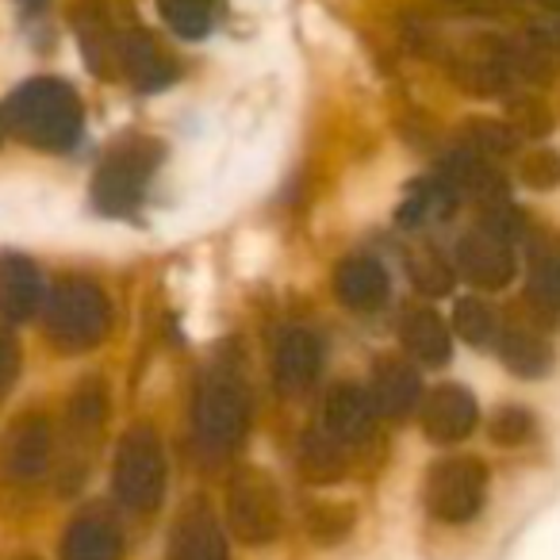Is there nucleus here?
Here are the masks:
<instances>
[{
  "instance_id": "1",
  "label": "nucleus",
  "mask_w": 560,
  "mask_h": 560,
  "mask_svg": "<svg viewBox=\"0 0 560 560\" xmlns=\"http://www.w3.org/2000/svg\"><path fill=\"white\" fill-rule=\"evenodd\" d=\"M0 119L24 147L62 154L81 142L85 131V104L78 89L62 78H32L16 85L0 108Z\"/></svg>"
},
{
  "instance_id": "2",
  "label": "nucleus",
  "mask_w": 560,
  "mask_h": 560,
  "mask_svg": "<svg viewBox=\"0 0 560 560\" xmlns=\"http://www.w3.org/2000/svg\"><path fill=\"white\" fill-rule=\"evenodd\" d=\"M47 338L62 353H89L108 338L112 330V300L108 292L89 277H66L47 300Z\"/></svg>"
},
{
  "instance_id": "3",
  "label": "nucleus",
  "mask_w": 560,
  "mask_h": 560,
  "mask_svg": "<svg viewBox=\"0 0 560 560\" xmlns=\"http://www.w3.org/2000/svg\"><path fill=\"white\" fill-rule=\"evenodd\" d=\"M165 147L150 135H127L101 158L93 177V208L101 215H127L142 203Z\"/></svg>"
},
{
  "instance_id": "4",
  "label": "nucleus",
  "mask_w": 560,
  "mask_h": 560,
  "mask_svg": "<svg viewBox=\"0 0 560 560\" xmlns=\"http://www.w3.org/2000/svg\"><path fill=\"white\" fill-rule=\"evenodd\" d=\"M112 491L116 503L131 514H150L165 499V453L154 427L139 422L119 438L116 460H112Z\"/></svg>"
},
{
  "instance_id": "5",
  "label": "nucleus",
  "mask_w": 560,
  "mask_h": 560,
  "mask_svg": "<svg viewBox=\"0 0 560 560\" xmlns=\"http://www.w3.org/2000/svg\"><path fill=\"white\" fill-rule=\"evenodd\" d=\"M488 483V465L480 457H472V453H457V457L430 465L427 483H422V503L438 522L460 526V522H472L483 511Z\"/></svg>"
},
{
  "instance_id": "6",
  "label": "nucleus",
  "mask_w": 560,
  "mask_h": 560,
  "mask_svg": "<svg viewBox=\"0 0 560 560\" xmlns=\"http://www.w3.org/2000/svg\"><path fill=\"white\" fill-rule=\"evenodd\" d=\"M135 27L139 24L119 0H78L73 9V32H78L85 66L104 81H119V62Z\"/></svg>"
},
{
  "instance_id": "7",
  "label": "nucleus",
  "mask_w": 560,
  "mask_h": 560,
  "mask_svg": "<svg viewBox=\"0 0 560 560\" xmlns=\"http://www.w3.org/2000/svg\"><path fill=\"white\" fill-rule=\"evenodd\" d=\"M226 522L242 545H269L284 529L280 488L261 468H242L226 483Z\"/></svg>"
},
{
  "instance_id": "8",
  "label": "nucleus",
  "mask_w": 560,
  "mask_h": 560,
  "mask_svg": "<svg viewBox=\"0 0 560 560\" xmlns=\"http://www.w3.org/2000/svg\"><path fill=\"white\" fill-rule=\"evenodd\" d=\"M249 422V404L242 388L226 376H208L200 381L192 396V430L196 442L211 453H231L242 442Z\"/></svg>"
},
{
  "instance_id": "9",
  "label": "nucleus",
  "mask_w": 560,
  "mask_h": 560,
  "mask_svg": "<svg viewBox=\"0 0 560 560\" xmlns=\"http://www.w3.org/2000/svg\"><path fill=\"white\" fill-rule=\"evenodd\" d=\"M55 460V427L43 415H20L0 445V476L12 483H32Z\"/></svg>"
},
{
  "instance_id": "10",
  "label": "nucleus",
  "mask_w": 560,
  "mask_h": 560,
  "mask_svg": "<svg viewBox=\"0 0 560 560\" xmlns=\"http://www.w3.org/2000/svg\"><path fill=\"white\" fill-rule=\"evenodd\" d=\"M457 272L472 284V289H483V292H499L506 289L514 280V272H518V257H514V242L499 238V234L483 231V226H476V231L460 234L457 242Z\"/></svg>"
},
{
  "instance_id": "11",
  "label": "nucleus",
  "mask_w": 560,
  "mask_h": 560,
  "mask_svg": "<svg viewBox=\"0 0 560 560\" xmlns=\"http://www.w3.org/2000/svg\"><path fill=\"white\" fill-rule=\"evenodd\" d=\"M480 422V404L465 384H438L422 396L419 427L434 445H457Z\"/></svg>"
},
{
  "instance_id": "12",
  "label": "nucleus",
  "mask_w": 560,
  "mask_h": 560,
  "mask_svg": "<svg viewBox=\"0 0 560 560\" xmlns=\"http://www.w3.org/2000/svg\"><path fill=\"white\" fill-rule=\"evenodd\" d=\"M104 419H108V388H104L101 376H85V381L73 388L70 404H66V442H70V476L73 488L81 480V465L85 457L81 453L93 450V442L101 438Z\"/></svg>"
},
{
  "instance_id": "13",
  "label": "nucleus",
  "mask_w": 560,
  "mask_h": 560,
  "mask_svg": "<svg viewBox=\"0 0 560 560\" xmlns=\"http://www.w3.org/2000/svg\"><path fill=\"white\" fill-rule=\"evenodd\" d=\"M330 284H335L338 304H346L350 312H376V307L388 300V289H392L388 269H384L381 257H373V254H346L342 261H338Z\"/></svg>"
},
{
  "instance_id": "14",
  "label": "nucleus",
  "mask_w": 560,
  "mask_h": 560,
  "mask_svg": "<svg viewBox=\"0 0 560 560\" xmlns=\"http://www.w3.org/2000/svg\"><path fill=\"white\" fill-rule=\"evenodd\" d=\"M323 373V342L312 330L296 327L280 338L277 358H272V376H277L280 396H304L315 388Z\"/></svg>"
},
{
  "instance_id": "15",
  "label": "nucleus",
  "mask_w": 560,
  "mask_h": 560,
  "mask_svg": "<svg viewBox=\"0 0 560 560\" xmlns=\"http://www.w3.org/2000/svg\"><path fill=\"white\" fill-rule=\"evenodd\" d=\"M43 272L27 254H0V315L9 323H27L43 307Z\"/></svg>"
},
{
  "instance_id": "16",
  "label": "nucleus",
  "mask_w": 560,
  "mask_h": 560,
  "mask_svg": "<svg viewBox=\"0 0 560 560\" xmlns=\"http://www.w3.org/2000/svg\"><path fill=\"white\" fill-rule=\"evenodd\" d=\"M62 560H124V534L112 511L85 506L78 518L66 526Z\"/></svg>"
},
{
  "instance_id": "17",
  "label": "nucleus",
  "mask_w": 560,
  "mask_h": 560,
  "mask_svg": "<svg viewBox=\"0 0 560 560\" xmlns=\"http://www.w3.org/2000/svg\"><path fill=\"white\" fill-rule=\"evenodd\" d=\"M373 404H376V415L384 419H407L411 411H419L422 404V376L411 361L404 358H381L373 365Z\"/></svg>"
},
{
  "instance_id": "18",
  "label": "nucleus",
  "mask_w": 560,
  "mask_h": 560,
  "mask_svg": "<svg viewBox=\"0 0 560 560\" xmlns=\"http://www.w3.org/2000/svg\"><path fill=\"white\" fill-rule=\"evenodd\" d=\"M119 78L135 85L139 93H162L165 85L177 81V62L158 47V39L147 27H135L131 39L124 47V62H119Z\"/></svg>"
},
{
  "instance_id": "19",
  "label": "nucleus",
  "mask_w": 560,
  "mask_h": 560,
  "mask_svg": "<svg viewBox=\"0 0 560 560\" xmlns=\"http://www.w3.org/2000/svg\"><path fill=\"white\" fill-rule=\"evenodd\" d=\"M373 419H376V404L369 388H361V384H338V388H330L323 430H327L335 442H342V445L365 442V438L373 434Z\"/></svg>"
},
{
  "instance_id": "20",
  "label": "nucleus",
  "mask_w": 560,
  "mask_h": 560,
  "mask_svg": "<svg viewBox=\"0 0 560 560\" xmlns=\"http://www.w3.org/2000/svg\"><path fill=\"white\" fill-rule=\"evenodd\" d=\"M165 560H231L226 537L208 506H192L177 518Z\"/></svg>"
},
{
  "instance_id": "21",
  "label": "nucleus",
  "mask_w": 560,
  "mask_h": 560,
  "mask_svg": "<svg viewBox=\"0 0 560 560\" xmlns=\"http://www.w3.org/2000/svg\"><path fill=\"white\" fill-rule=\"evenodd\" d=\"M495 353L503 361L506 373L522 376V381H541L557 365V350L541 338L534 327H506L495 335Z\"/></svg>"
},
{
  "instance_id": "22",
  "label": "nucleus",
  "mask_w": 560,
  "mask_h": 560,
  "mask_svg": "<svg viewBox=\"0 0 560 560\" xmlns=\"http://www.w3.org/2000/svg\"><path fill=\"white\" fill-rule=\"evenodd\" d=\"M399 338H404V350L411 353L419 365L442 369L453 358V335L445 327V319L430 307H411L399 323Z\"/></svg>"
},
{
  "instance_id": "23",
  "label": "nucleus",
  "mask_w": 560,
  "mask_h": 560,
  "mask_svg": "<svg viewBox=\"0 0 560 560\" xmlns=\"http://www.w3.org/2000/svg\"><path fill=\"white\" fill-rule=\"evenodd\" d=\"M158 12L170 24V32H177L180 39L196 43L208 39L226 16L223 0H158Z\"/></svg>"
},
{
  "instance_id": "24",
  "label": "nucleus",
  "mask_w": 560,
  "mask_h": 560,
  "mask_svg": "<svg viewBox=\"0 0 560 560\" xmlns=\"http://www.w3.org/2000/svg\"><path fill=\"white\" fill-rule=\"evenodd\" d=\"M296 465L307 483H335L346 476V445L335 442L327 430H307L300 438Z\"/></svg>"
},
{
  "instance_id": "25",
  "label": "nucleus",
  "mask_w": 560,
  "mask_h": 560,
  "mask_svg": "<svg viewBox=\"0 0 560 560\" xmlns=\"http://www.w3.org/2000/svg\"><path fill=\"white\" fill-rule=\"evenodd\" d=\"M526 296L560 315V246H557V234H552V238L529 242Z\"/></svg>"
},
{
  "instance_id": "26",
  "label": "nucleus",
  "mask_w": 560,
  "mask_h": 560,
  "mask_svg": "<svg viewBox=\"0 0 560 560\" xmlns=\"http://www.w3.org/2000/svg\"><path fill=\"white\" fill-rule=\"evenodd\" d=\"M358 526V506L353 503H335V499H315L304 514V529L315 545H342Z\"/></svg>"
},
{
  "instance_id": "27",
  "label": "nucleus",
  "mask_w": 560,
  "mask_h": 560,
  "mask_svg": "<svg viewBox=\"0 0 560 560\" xmlns=\"http://www.w3.org/2000/svg\"><path fill=\"white\" fill-rule=\"evenodd\" d=\"M453 330H457V338L468 346H495V335H499L495 307H488L480 296H460L457 304H453Z\"/></svg>"
},
{
  "instance_id": "28",
  "label": "nucleus",
  "mask_w": 560,
  "mask_h": 560,
  "mask_svg": "<svg viewBox=\"0 0 560 560\" xmlns=\"http://www.w3.org/2000/svg\"><path fill=\"white\" fill-rule=\"evenodd\" d=\"M537 419L526 404H499L488 419V438L499 445V450H518L534 438Z\"/></svg>"
},
{
  "instance_id": "29",
  "label": "nucleus",
  "mask_w": 560,
  "mask_h": 560,
  "mask_svg": "<svg viewBox=\"0 0 560 560\" xmlns=\"http://www.w3.org/2000/svg\"><path fill=\"white\" fill-rule=\"evenodd\" d=\"M460 139H465L468 150H476L483 158H511L518 150L522 135L503 119H468Z\"/></svg>"
},
{
  "instance_id": "30",
  "label": "nucleus",
  "mask_w": 560,
  "mask_h": 560,
  "mask_svg": "<svg viewBox=\"0 0 560 560\" xmlns=\"http://www.w3.org/2000/svg\"><path fill=\"white\" fill-rule=\"evenodd\" d=\"M407 272H411V284L422 292V296H445V292L457 284V265H450L442 254L434 249H422L407 261Z\"/></svg>"
},
{
  "instance_id": "31",
  "label": "nucleus",
  "mask_w": 560,
  "mask_h": 560,
  "mask_svg": "<svg viewBox=\"0 0 560 560\" xmlns=\"http://www.w3.org/2000/svg\"><path fill=\"white\" fill-rule=\"evenodd\" d=\"M506 112H511V119H506V124H511L514 131L522 135V139H545V135L552 131L549 104L537 101V96H514Z\"/></svg>"
},
{
  "instance_id": "32",
  "label": "nucleus",
  "mask_w": 560,
  "mask_h": 560,
  "mask_svg": "<svg viewBox=\"0 0 560 560\" xmlns=\"http://www.w3.org/2000/svg\"><path fill=\"white\" fill-rule=\"evenodd\" d=\"M518 177H522V185L534 188V192H552V188H560V150L541 147V150H534V154H526L518 165Z\"/></svg>"
},
{
  "instance_id": "33",
  "label": "nucleus",
  "mask_w": 560,
  "mask_h": 560,
  "mask_svg": "<svg viewBox=\"0 0 560 560\" xmlns=\"http://www.w3.org/2000/svg\"><path fill=\"white\" fill-rule=\"evenodd\" d=\"M16 376H20V342L12 338V330L0 327V404L16 388Z\"/></svg>"
},
{
  "instance_id": "34",
  "label": "nucleus",
  "mask_w": 560,
  "mask_h": 560,
  "mask_svg": "<svg viewBox=\"0 0 560 560\" xmlns=\"http://www.w3.org/2000/svg\"><path fill=\"white\" fill-rule=\"evenodd\" d=\"M534 39L541 43L545 50H557V55H560V12H552L549 20H537Z\"/></svg>"
},
{
  "instance_id": "35",
  "label": "nucleus",
  "mask_w": 560,
  "mask_h": 560,
  "mask_svg": "<svg viewBox=\"0 0 560 560\" xmlns=\"http://www.w3.org/2000/svg\"><path fill=\"white\" fill-rule=\"evenodd\" d=\"M541 4H549L552 12H560V0H541Z\"/></svg>"
},
{
  "instance_id": "36",
  "label": "nucleus",
  "mask_w": 560,
  "mask_h": 560,
  "mask_svg": "<svg viewBox=\"0 0 560 560\" xmlns=\"http://www.w3.org/2000/svg\"><path fill=\"white\" fill-rule=\"evenodd\" d=\"M0 135H4V119H0Z\"/></svg>"
},
{
  "instance_id": "37",
  "label": "nucleus",
  "mask_w": 560,
  "mask_h": 560,
  "mask_svg": "<svg viewBox=\"0 0 560 560\" xmlns=\"http://www.w3.org/2000/svg\"><path fill=\"white\" fill-rule=\"evenodd\" d=\"M20 560H35V557H20Z\"/></svg>"
},
{
  "instance_id": "38",
  "label": "nucleus",
  "mask_w": 560,
  "mask_h": 560,
  "mask_svg": "<svg viewBox=\"0 0 560 560\" xmlns=\"http://www.w3.org/2000/svg\"><path fill=\"white\" fill-rule=\"evenodd\" d=\"M557 246H560V234H557Z\"/></svg>"
},
{
  "instance_id": "39",
  "label": "nucleus",
  "mask_w": 560,
  "mask_h": 560,
  "mask_svg": "<svg viewBox=\"0 0 560 560\" xmlns=\"http://www.w3.org/2000/svg\"><path fill=\"white\" fill-rule=\"evenodd\" d=\"M32 4H35V0H32Z\"/></svg>"
}]
</instances>
